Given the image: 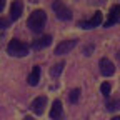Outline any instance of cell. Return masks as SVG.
<instances>
[{
  "mask_svg": "<svg viewBox=\"0 0 120 120\" xmlns=\"http://www.w3.org/2000/svg\"><path fill=\"white\" fill-rule=\"evenodd\" d=\"M27 23H28V27H30L32 32H37V34H38V32H42V30H43L45 23H47V15H45L43 10H35V12L30 13Z\"/></svg>",
  "mask_w": 120,
  "mask_h": 120,
  "instance_id": "obj_1",
  "label": "cell"
},
{
  "mask_svg": "<svg viewBox=\"0 0 120 120\" xmlns=\"http://www.w3.org/2000/svg\"><path fill=\"white\" fill-rule=\"evenodd\" d=\"M7 52L12 57H25L28 53V45L20 42V40H12L7 45Z\"/></svg>",
  "mask_w": 120,
  "mask_h": 120,
  "instance_id": "obj_2",
  "label": "cell"
},
{
  "mask_svg": "<svg viewBox=\"0 0 120 120\" xmlns=\"http://www.w3.org/2000/svg\"><path fill=\"white\" fill-rule=\"evenodd\" d=\"M52 8H53V13L57 15V19H60V20H70L72 19V10L62 2V0H53Z\"/></svg>",
  "mask_w": 120,
  "mask_h": 120,
  "instance_id": "obj_3",
  "label": "cell"
},
{
  "mask_svg": "<svg viewBox=\"0 0 120 120\" xmlns=\"http://www.w3.org/2000/svg\"><path fill=\"white\" fill-rule=\"evenodd\" d=\"M113 23H120V4L118 5H113L109 12V19L105 20V27H112Z\"/></svg>",
  "mask_w": 120,
  "mask_h": 120,
  "instance_id": "obj_4",
  "label": "cell"
},
{
  "mask_svg": "<svg viewBox=\"0 0 120 120\" xmlns=\"http://www.w3.org/2000/svg\"><path fill=\"white\" fill-rule=\"evenodd\" d=\"M75 45H77V40L72 38V40H65V42H60L57 47H55V53L57 55H64V53H68Z\"/></svg>",
  "mask_w": 120,
  "mask_h": 120,
  "instance_id": "obj_5",
  "label": "cell"
},
{
  "mask_svg": "<svg viewBox=\"0 0 120 120\" xmlns=\"http://www.w3.org/2000/svg\"><path fill=\"white\" fill-rule=\"evenodd\" d=\"M100 73L103 75V77H110V75H113V72H115V67H113V64L110 62L109 58H100Z\"/></svg>",
  "mask_w": 120,
  "mask_h": 120,
  "instance_id": "obj_6",
  "label": "cell"
},
{
  "mask_svg": "<svg viewBox=\"0 0 120 120\" xmlns=\"http://www.w3.org/2000/svg\"><path fill=\"white\" fill-rule=\"evenodd\" d=\"M45 105H47V97H37L34 102H32V105H30V109H32V112L34 113H37V115H42L43 113V110H45Z\"/></svg>",
  "mask_w": 120,
  "mask_h": 120,
  "instance_id": "obj_7",
  "label": "cell"
},
{
  "mask_svg": "<svg viewBox=\"0 0 120 120\" xmlns=\"http://www.w3.org/2000/svg\"><path fill=\"white\" fill-rule=\"evenodd\" d=\"M100 23H102V12H95V15L90 20L79 22V27H82V28H94V27H98Z\"/></svg>",
  "mask_w": 120,
  "mask_h": 120,
  "instance_id": "obj_8",
  "label": "cell"
},
{
  "mask_svg": "<svg viewBox=\"0 0 120 120\" xmlns=\"http://www.w3.org/2000/svg\"><path fill=\"white\" fill-rule=\"evenodd\" d=\"M23 12V4H22V0H13V4L10 7V20H19L20 19V15Z\"/></svg>",
  "mask_w": 120,
  "mask_h": 120,
  "instance_id": "obj_9",
  "label": "cell"
},
{
  "mask_svg": "<svg viewBox=\"0 0 120 120\" xmlns=\"http://www.w3.org/2000/svg\"><path fill=\"white\" fill-rule=\"evenodd\" d=\"M50 118L52 120H62L64 118V107H62V102L60 100L53 102V107L50 110Z\"/></svg>",
  "mask_w": 120,
  "mask_h": 120,
  "instance_id": "obj_10",
  "label": "cell"
},
{
  "mask_svg": "<svg viewBox=\"0 0 120 120\" xmlns=\"http://www.w3.org/2000/svg\"><path fill=\"white\" fill-rule=\"evenodd\" d=\"M50 43H52V37H50V35H43V37H40L38 40H35V43H34V49H35V50H40V49L49 47Z\"/></svg>",
  "mask_w": 120,
  "mask_h": 120,
  "instance_id": "obj_11",
  "label": "cell"
},
{
  "mask_svg": "<svg viewBox=\"0 0 120 120\" xmlns=\"http://www.w3.org/2000/svg\"><path fill=\"white\" fill-rule=\"evenodd\" d=\"M40 67H34L32 68V72H30V75H28V79H27V82H28V85H37L38 83V80H40Z\"/></svg>",
  "mask_w": 120,
  "mask_h": 120,
  "instance_id": "obj_12",
  "label": "cell"
},
{
  "mask_svg": "<svg viewBox=\"0 0 120 120\" xmlns=\"http://www.w3.org/2000/svg\"><path fill=\"white\" fill-rule=\"evenodd\" d=\"M64 67H65V64H64V62H58L57 65H53V67L50 68V75H52V77H58V75L62 73Z\"/></svg>",
  "mask_w": 120,
  "mask_h": 120,
  "instance_id": "obj_13",
  "label": "cell"
},
{
  "mask_svg": "<svg viewBox=\"0 0 120 120\" xmlns=\"http://www.w3.org/2000/svg\"><path fill=\"white\" fill-rule=\"evenodd\" d=\"M118 107H120V98H115V100H109L107 102V110H110V112L117 110Z\"/></svg>",
  "mask_w": 120,
  "mask_h": 120,
  "instance_id": "obj_14",
  "label": "cell"
},
{
  "mask_svg": "<svg viewBox=\"0 0 120 120\" xmlns=\"http://www.w3.org/2000/svg\"><path fill=\"white\" fill-rule=\"evenodd\" d=\"M79 97H80V88H73L70 92V102L72 103H77L79 102Z\"/></svg>",
  "mask_w": 120,
  "mask_h": 120,
  "instance_id": "obj_15",
  "label": "cell"
},
{
  "mask_svg": "<svg viewBox=\"0 0 120 120\" xmlns=\"http://www.w3.org/2000/svg\"><path fill=\"white\" fill-rule=\"evenodd\" d=\"M100 90H102V94H103L105 97H109V94H110V83H109V82H103V83L100 85Z\"/></svg>",
  "mask_w": 120,
  "mask_h": 120,
  "instance_id": "obj_16",
  "label": "cell"
},
{
  "mask_svg": "<svg viewBox=\"0 0 120 120\" xmlns=\"http://www.w3.org/2000/svg\"><path fill=\"white\" fill-rule=\"evenodd\" d=\"M8 23H10V19H4V17H0V28H2V30H5V28L8 27Z\"/></svg>",
  "mask_w": 120,
  "mask_h": 120,
  "instance_id": "obj_17",
  "label": "cell"
},
{
  "mask_svg": "<svg viewBox=\"0 0 120 120\" xmlns=\"http://www.w3.org/2000/svg\"><path fill=\"white\" fill-rule=\"evenodd\" d=\"M5 8V0H0V12Z\"/></svg>",
  "mask_w": 120,
  "mask_h": 120,
  "instance_id": "obj_18",
  "label": "cell"
},
{
  "mask_svg": "<svg viewBox=\"0 0 120 120\" xmlns=\"http://www.w3.org/2000/svg\"><path fill=\"white\" fill-rule=\"evenodd\" d=\"M23 120H34V117H25Z\"/></svg>",
  "mask_w": 120,
  "mask_h": 120,
  "instance_id": "obj_19",
  "label": "cell"
},
{
  "mask_svg": "<svg viewBox=\"0 0 120 120\" xmlns=\"http://www.w3.org/2000/svg\"><path fill=\"white\" fill-rule=\"evenodd\" d=\"M112 120H120V117H113V118H112Z\"/></svg>",
  "mask_w": 120,
  "mask_h": 120,
  "instance_id": "obj_20",
  "label": "cell"
},
{
  "mask_svg": "<svg viewBox=\"0 0 120 120\" xmlns=\"http://www.w3.org/2000/svg\"><path fill=\"white\" fill-rule=\"evenodd\" d=\"M117 57H118V58H120V52H118V53H117Z\"/></svg>",
  "mask_w": 120,
  "mask_h": 120,
  "instance_id": "obj_21",
  "label": "cell"
}]
</instances>
